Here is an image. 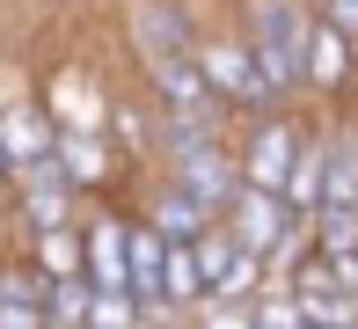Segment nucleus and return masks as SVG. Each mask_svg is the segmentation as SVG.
I'll return each instance as SVG.
<instances>
[{"label":"nucleus","instance_id":"f03ea898","mask_svg":"<svg viewBox=\"0 0 358 329\" xmlns=\"http://www.w3.org/2000/svg\"><path fill=\"white\" fill-rule=\"evenodd\" d=\"M198 66H205V80H213V95L227 103V118H264V110H278L285 95L271 88V74H264V59H256V44H249V29H205V44H198Z\"/></svg>","mask_w":358,"mask_h":329},{"label":"nucleus","instance_id":"f257e3e1","mask_svg":"<svg viewBox=\"0 0 358 329\" xmlns=\"http://www.w3.org/2000/svg\"><path fill=\"white\" fill-rule=\"evenodd\" d=\"M249 44H256V59H264V74H271V88L285 95H300L307 88V59H315V29H322V15H307L300 0H249Z\"/></svg>","mask_w":358,"mask_h":329},{"label":"nucleus","instance_id":"9d476101","mask_svg":"<svg viewBox=\"0 0 358 329\" xmlns=\"http://www.w3.org/2000/svg\"><path fill=\"white\" fill-rule=\"evenodd\" d=\"M139 212H146V220H154V227H161V234H169V241H198V234H205V227H220V220H213V212H205V205H198V197H190L183 183H176V176H169V183H161L154 197H146V205H139Z\"/></svg>","mask_w":358,"mask_h":329},{"label":"nucleus","instance_id":"39448f33","mask_svg":"<svg viewBox=\"0 0 358 329\" xmlns=\"http://www.w3.org/2000/svg\"><path fill=\"white\" fill-rule=\"evenodd\" d=\"M15 183H22V220H29V234L66 227V212H73V197H80V176H73L59 154L22 161V169H15Z\"/></svg>","mask_w":358,"mask_h":329},{"label":"nucleus","instance_id":"6e6552de","mask_svg":"<svg viewBox=\"0 0 358 329\" xmlns=\"http://www.w3.org/2000/svg\"><path fill=\"white\" fill-rule=\"evenodd\" d=\"M44 293H52V278H44L37 263H8V271H0V329H52Z\"/></svg>","mask_w":358,"mask_h":329},{"label":"nucleus","instance_id":"9b49d317","mask_svg":"<svg viewBox=\"0 0 358 329\" xmlns=\"http://www.w3.org/2000/svg\"><path fill=\"white\" fill-rule=\"evenodd\" d=\"M29 263H37L44 278H88V227H44V234H29Z\"/></svg>","mask_w":358,"mask_h":329},{"label":"nucleus","instance_id":"aec40b11","mask_svg":"<svg viewBox=\"0 0 358 329\" xmlns=\"http://www.w3.org/2000/svg\"><path fill=\"white\" fill-rule=\"evenodd\" d=\"M161 329H198V315H183V322H161Z\"/></svg>","mask_w":358,"mask_h":329},{"label":"nucleus","instance_id":"dca6fc26","mask_svg":"<svg viewBox=\"0 0 358 329\" xmlns=\"http://www.w3.org/2000/svg\"><path fill=\"white\" fill-rule=\"evenodd\" d=\"M198 329H256V300H205Z\"/></svg>","mask_w":358,"mask_h":329},{"label":"nucleus","instance_id":"0eeeda50","mask_svg":"<svg viewBox=\"0 0 358 329\" xmlns=\"http://www.w3.org/2000/svg\"><path fill=\"white\" fill-rule=\"evenodd\" d=\"M88 286H132V212H95L88 220Z\"/></svg>","mask_w":358,"mask_h":329},{"label":"nucleus","instance_id":"6ab92c4d","mask_svg":"<svg viewBox=\"0 0 358 329\" xmlns=\"http://www.w3.org/2000/svg\"><path fill=\"white\" fill-rule=\"evenodd\" d=\"M8 176H15V154H8V139H0V183H8Z\"/></svg>","mask_w":358,"mask_h":329},{"label":"nucleus","instance_id":"1a4fd4ad","mask_svg":"<svg viewBox=\"0 0 358 329\" xmlns=\"http://www.w3.org/2000/svg\"><path fill=\"white\" fill-rule=\"evenodd\" d=\"M59 132H66V125H52V118H44V103H8V110H0V139H8L15 169H22V161L59 154Z\"/></svg>","mask_w":358,"mask_h":329},{"label":"nucleus","instance_id":"412c9836","mask_svg":"<svg viewBox=\"0 0 358 329\" xmlns=\"http://www.w3.org/2000/svg\"><path fill=\"white\" fill-rule=\"evenodd\" d=\"M351 132H358V110H351Z\"/></svg>","mask_w":358,"mask_h":329},{"label":"nucleus","instance_id":"f8f14e48","mask_svg":"<svg viewBox=\"0 0 358 329\" xmlns=\"http://www.w3.org/2000/svg\"><path fill=\"white\" fill-rule=\"evenodd\" d=\"M351 59H358V37H344L336 22L315 29V59H307V88L315 95H344L351 88Z\"/></svg>","mask_w":358,"mask_h":329},{"label":"nucleus","instance_id":"4468645a","mask_svg":"<svg viewBox=\"0 0 358 329\" xmlns=\"http://www.w3.org/2000/svg\"><path fill=\"white\" fill-rule=\"evenodd\" d=\"M88 307H95V286H88V278H52V293H44L52 329H88Z\"/></svg>","mask_w":358,"mask_h":329},{"label":"nucleus","instance_id":"ddd939ff","mask_svg":"<svg viewBox=\"0 0 358 329\" xmlns=\"http://www.w3.org/2000/svg\"><path fill=\"white\" fill-rule=\"evenodd\" d=\"M285 205L292 212H322L329 205V132L322 125H315V139H307L300 169H292V183H285Z\"/></svg>","mask_w":358,"mask_h":329},{"label":"nucleus","instance_id":"423d86ee","mask_svg":"<svg viewBox=\"0 0 358 329\" xmlns=\"http://www.w3.org/2000/svg\"><path fill=\"white\" fill-rule=\"evenodd\" d=\"M227 227H234L241 249H256V256L278 263V241H285V227H292V205H285L278 190H256L249 183V190L234 197V212H227Z\"/></svg>","mask_w":358,"mask_h":329},{"label":"nucleus","instance_id":"7ed1b4c3","mask_svg":"<svg viewBox=\"0 0 358 329\" xmlns=\"http://www.w3.org/2000/svg\"><path fill=\"white\" fill-rule=\"evenodd\" d=\"M307 139H315V125H307L292 103L249 118V139H241V176H249L256 190H278V197H285L292 169H300V154H307Z\"/></svg>","mask_w":358,"mask_h":329},{"label":"nucleus","instance_id":"a211bd4d","mask_svg":"<svg viewBox=\"0 0 358 329\" xmlns=\"http://www.w3.org/2000/svg\"><path fill=\"white\" fill-rule=\"evenodd\" d=\"M307 329H358V307H336V315H315Z\"/></svg>","mask_w":358,"mask_h":329},{"label":"nucleus","instance_id":"2eb2a0df","mask_svg":"<svg viewBox=\"0 0 358 329\" xmlns=\"http://www.w3.org/2000/svg\"><path fill=\"white\" fill-rule=\"evenodd\" d=\"M59 161H66V169L80 176V190H88L95 176L110 169V154H103V146H95V132H59Z\"/></svg>","mask_w":358,"mask_h":329},{"label":"nucleus","instance_id":"f3484780","mask_svg":"<svg viewBox=\"0 0 358 329\" xmlns=\"http://www.w3.org/2000/svg\"><path fill=\"white\" fill-rule=\"evenodd\" d=\"M322 22H336L344 37H358V0H322Z\"/></svg>","mask_w":358,"mask_h":329},{"label":"nucleus","instance_id":"20e7f679","mask_svg":"<svg viewBox=\"0 0 358 329\" xmlns=\"http://www.w3.org/2000/svg\"><path fill=\"white\" fill-rule=\"evenodd\" d=\"M132 44H139V59H146V74L154 66H169V59H198V29H190V15L176 8V0H132Z\"/></svg>","mask_w":358,"mask_h":329}]
</instances>
